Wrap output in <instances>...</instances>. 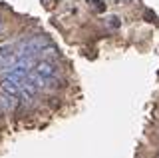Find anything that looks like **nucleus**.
<instances>
[{
	"label": "nucleus",
	"instance_id": "20e7f679",
	"mask_svg": "<svg viewBox=\"0 0 159 158\" xmlns=\"http://www.w3.org/2000/svg\"><path fill=\"white\" fill-rule=\"evenodd\" d=\"M14 50H16V46H14V44H4V46H0V62L14 64V60H16Z\"/></svg>",
	"mask_w": 159,
	"mask_h": 158
},
{
	"label": "nucleus",
	"instance_id": "f03ea898",
	"mask_svg": "<svg viewBox=\"0 0 159 158\" xmlns=\"http://www.w3.org/2000/svg\"><path fill=\"white\" fill-rule=\"evenodd\" d=\"M32 70L38 72V74H42V76H46V78H52V76L58 74V66L52 60H36V64H34Z\"/></svg>",
	"mask_w": 159,
	"mask_h": 158
},
{
	"label": "nucleus",
	"instance_id": "f257e3e1",
	"mask_svg": "<svg viewBox=\"0 0 159 158\" xmlns=\"http://www.w3.org/2000/svg\"><path fill=\"white\" fill-rule=\"evenodd\" d=\"M48 38L46 36H34V38H30V40H24L20 46L14 50V56H16V60L18 58H28V56H36L38 58V52L42 50L44 46H48ZM14 60V62H16Z\"/></svg>",
	"mask_w": 159,
	"mask_h": 158
},
{
	"label": "nucleus",
	"instance_id": "423d86ee",
	"mask_svg": "<svg viewBox=\"0 0 159 158\" xmlns=\"http://www.w3.org/2000/svg\"><path fill=\"white\" fill-rule=\"evenodd\" d=\"M0 26H2V18H0Z\"/></svg>",
	"mask_w": 159,
	"mask_h": 158
},
{
	"label": "nucleus",
	"instance_id": "7ed1b4c3",
	"mask_svg": "<svg viewBox=\"0 0 159 158\" xmlns=\"http://www.w3.org/2000/svg\"><path fill=\"white\" fill-rule=\"evenodd\" d=\"M0 92L20 98V94H22V90H20V82L10 80V78H2V82H0Z\"/></svg>",
	"mask_w": 159,
	"mask_h": 158
},
{
	"label": "nucleus",
	"instance_id": "39448f33",
	"mask_svg": "<svg viewBox=\"0 0 159 158\" xmlns=\"http://www.w3.org/2000/svg\"><path fill=\"white\" fill-rule=\"evenodd\" d=\"M18 104V98L16 96H10V94H0V108H2L4 112H10V110H14Z\"/></svg>",
	"mask_w": 159,
	"mask_h": 158
}]
</instances>
